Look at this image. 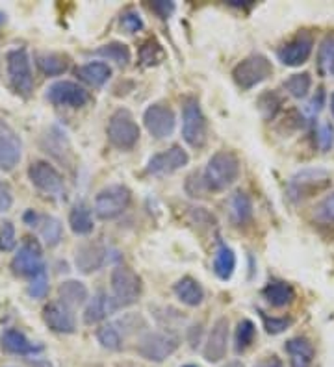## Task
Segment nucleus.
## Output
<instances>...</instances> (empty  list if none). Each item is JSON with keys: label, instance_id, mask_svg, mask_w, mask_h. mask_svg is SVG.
Returning a JSON list of instances; mask_svg holds the SVG:
<instances>
[{"label": "nucleus", "instance_id": "obj_1", "mask_svg": "<svg viewBox=\"0 0 334 367\" xmlns=\"http://www.w3.org/2000/svg\"><path fill=\"white\" fill-rule=\"evenodd\" d=\"M239 178V160L232 150H217L206 163L203 180L210 193L230 187Z\"/></svg>", "mask_w": 334, "mask_h": 367}, {"label": "nucleus", "instance_id": "obj_2", "mask_svg": "<svg viewBox=\"0 0 334 367\" xmlns=\"http://www.w3.org/2000/svg\"><path fill=\"white\" fill-rule=\"evenodd\" d=\"M106 136L112 147L119 150H132L139 141L141 130L126 108H119L110 115L108 126H106Z\"/></svg>", "mask_w": 334, "mask_h": 367}, {"label": "nucleus", "instance_id": "obj_3", "mask_svg": "<svg viewBox=\"0 0 334 367\" xmlns=\"http://www.w3.org/2000/svg\"><path fill=\"white\" fill-rule=\"evenodd\" d=\"M181 347V338L173 332H147L139 338L136 345V353L147 362L162 363L167 358L173 356Z\"/></svg>", "mask_w": 334, "mask_h": 367}, {"label": "nucleus", "instance_id": "obj_4", "mask_svg": "<svg viewBox=\"0 0 334 367\" xmlns=\"http://www.w3.org/2000/svg\"><path fill=\"white\" fill-rule=\"evenodd\" d=\"M112 297L117 308L136 305L144 291V280L126 265H117L112 271Z\"/></svg>", "mask_w": 334, "mask_h": 367}, {"label": "nucleus", "instance_id": "obj_5", "mask_svg": "<svg viewBox=\"0 0 334 367\" xmlns=\"http://www.w3.org/2000/svg\"><path fill=\"white\" fill-rule=\"evenodd\" d=\"M6 67H8V78L15 93L24 99H28L33 91V72L26 48H14L6 54Z\"/></svg>", "mask_w": 334, "mask_h": 367}, {"label": "nucleus", "instance_id": "obj_6", "mask_svg": "<svg viewBox=\"0 0 334 367\" xmlns=\"http://www.w3.org/2000/svg\"><path fill=\"white\" fill-rule=\"evenodd\" d=\"M182 138L191 148H203L208 141V123L199 100L188 99L182 108Z\"/></svg>", "mask_w": 334, "mask_h": 367}, {"label": "nucleus", "instance_id": "obj_7", "mask_svg": "<svg viewBox=\"0 0 334 367\" xmlns=\"http://www.w3.org/2000/svg\"><path fill=\"white\" fill-rule=\"evenodd\" d=\"M130 200H132V191L123 184H114V186L104 187L97 193L93 210H95L99 219L110 221L126 212Z\"/></svg>", "mask_w": 334, "mask_h": 367}, {"label": "nucleus", "instance_id": "obj_8", "mask_svg": "<svg viewBox=\"0 0 334 367\" xmlns=\"http://www.w3.org/2000/svg\"><path fill=\"white\" fill-rule=\"evenodd\" d=\"M273 75V65L264 54H251L232 69V78L242 91L253 89Z\"/></svg>", "mask_w": 334, "mask_h": 367}, {"label": "nucleus", "instance_id": "obj_9", "mask_svg": "<svg viewBox=\"0 0 334 367\" xmlns=\"http://www.w3.org/2000/svg\"><path fill=\"white\" fill-rule=\"evenodd\" d=\"M11 271L17 277L33 278L45 271L43 248L36 238H24L15 256L11 258Z\"/></svg>", "mask_w": 334, "mask_h": 367}, {"label": "nucleus", "instance_id": "obj_10", "mask_svg": "<svg viewBox=\"0 0 334 367\" xmlns=\"http://www.w3.org/2000/svg\"><path fill=\"white\" fill-rule=\"evenodd\" d=\"M28 178L36 190L48 197H60L65 191V180H63L62 172L45 160H36L30 163Z\"/></svg>", "mask_w": 334, "mask_h": 367}, {"label": "nucleus", "instance_id": "obj_11", "mask_svg": "<svg viewBox=\"0 0 334 367\" xmlns=\"http://www.w3.org/2000/svg\"><path fill=\"white\" fill-rule=\"evenodd\" d=\"M144 124L147 132L153 136L154 139H166L173 136L175 126H177V115L173 111L169 104L163 102H154L145 110L144 114Z\"/></svg>", "mask_w": 334, "mask_h": 367}, {"label": "nucleus", "instance_id": "obj_12", "mask_svg": "<svg viewBox=\"0 0 334 367\" xmlns=\"http://www.w3.org/2000/svg\"><path fill=\"white\" fill-rule=\"evenodd\" d=\"M330 184L329 172L323 169H305L297 172L296 177L290 180L288 186V195L291 200H301L306 197H312L318 191L325 190Z\"/></svg>", "mask_w": 334, "mask_h": 367}, {"label": "nucleus", "instance_id": "obj_13", "mask_svg": "<svg viewBox=\"0 0 334 367\" xmlns=\"http://www.w3.org/2000/svg\"><path fill=\"white\" fill-rule=\"evenodd\" d=\"M23 158V139L8 121L0 119V171L10 172Z\"/></svg>", "mask_w": 334, "mask_h": 367}, {"label": "nucleus", "instance_id": "obj_14", "mask_svg": "<svg viewBox=\"0 0 334 367\" xmlns=\"http://www.w3.org/2000/svg\"><path fill=\"white\" fill-rule=\"evenodd\" d=\"M47 99L54 106H63V108H82L90 102V91L82 87L80 84L71 80H58L53 86H48Z\"/></svg>", "mask_w": 334, "mask_h": 367}, {"label": "nucleus", "instance_id": "obj_15", "mask_svg": "<svg viewBox=\"0 0 334 367\" xmlns=\"http://www.w3.org/2000/svg\"><path fill=\"white\" fill-rule=\"evenodd\" d=\"M190 163V154L181 147V145H173L167 150L154 154L147 163V172L153 177H166L173 172L181 171L182 167Z\"/></svg>", "mask_w": 334, "mask_h": 367}, {"label": "nucleus", "instance_id": "obj_16", "mask_svg": "<svg viewBox=\"0 0 334 367\" xmlns=\"http://www.w3.org/2000/svg\"><path fill=\"white\" fill-rule=\"evenodd\" d=\"M227 349H229V319L227 317H217L212 324L208 338L205 341L203 349V358L206 362L217 363L227 356Z\"/></svg>", "mask_w": 334, "mask_h": 367}, {"label": "nucleus", "instance_id": "obj_17", "mask_svg": "<svg viewBox=\"0 0 334 367\" xmlns=\"http://www.w3.org/2000/svg\"><path fill=\"white\" fill-rule=\"evenodd\" d=\"M312 50H314V39L311 33H299L297 38L279 48L277 57L282 65L299 67L308 62Z\"/></svg>", "mask_w": 334, "mask_h": 367}, {"label": "nucleus", "instance_id": "obj_18", "mask_svg": "<svg viewBox=\"0 0 334 367\" xmlns=\"http://www.w3.org/2000/svg\"><path fill=\"white\" fill-rule=\"evenodd\" d=\"M108 260V248L100 241H86L77 247L75 253V265L84 275H91V273L102 269Z\"/></svg>", "mask_w": 334, "mask_h": 367}, {"label": "nucleus", "instance_id": "obj_19", "mask_svg": "<svg viewBox=\"0 0 334 367\" xmlns=\"http://www.w3.org/2000/svg\"><path fill=\"white\" fill-rule=\"evenodd\" d=\"M43 321L48 329L56 334H75L77 332V317L72 308L65 306L60 300L48 302L43 308Z\"/></svg>", "mask_w": 334, "mask_h": 367}, {"label": "nucleus", "instance_id": "obj_20", "mask_svg": "<svg viewBox=\"0 0 334 367\" xmlns=\"http://www.w3.org/2000/svg\"><path fill=\"white\" fill-rule=\"evenodd\" d=\"M117 310L114 297H110L106 291H97L95 295L87 300L86 310H84V323L93 327V324L104 321L108 315Z\"/></svg>", "mask_w": 334, "mask_h": 367}, {"label": "nucleus", "instance_id": "obj_21", "mask_svg": "<svg viewBox=\"0 0 334 367\" xmlns=\"http://www.w3.org/2000/svg\"><path fill=\"white\" fill-rule=\"evenodd\" d=\"M0 344H2V349H4V351H8V353L11 354H21V356L38 354L43 351L41 345L30 341V339L17 329L4 330L2 336H0Z\"/></svg>", "mask_w": 334, "mask_h": 367}, {"label": "nucleus", "instance_id": "obj_22", "mask_svg": "<svg viewBox=\"0 0 334 367\" xmlns=\"http://www.w3.org/2000/svg\"><path fill=\"white\" fill-rule=\"evenodd\" d=\"M284 349L290 354L291 367H312V363H314L316 351L314 345L311 344V339L297 336V338L288 339Z\"/></svg>", "mask_w": 334, "mask_h": 367}, {"label": "nucleus", "instance_id": "obj_23", "mask_svg": "<svg viewBox=\"0 0 334 367\" xmlns=\"http://www.w3.org/2000/svg\"><path fill=\"white\" fill-rule=\"evenodd\" d=\"M173 291H175V295L182 305L190 306V308H195L205 300V290L200 286V282L193 277H182L173 286Z\"/></svg>", "mask_w": 334, "mask_h": 367}, {"label": "nucleus", "instance_id": "obj_24", "mask_svg": "<svg viewBox=\"0 0 334 367\" xmlns=\"http://www.w3.org/2000/svg\"><path fill=\"white\" fill-rule=\"evenodd\" d=\"M262 297L266 299L267 305L273 306V308H284V306L293 302V299H296V290H293V286L288 284V282L273 280L262 290Z\"/></svg>", "mask_w": 334, "mask_h": 367}, {"label": "nucleus", "instance_id": "obj_25", "mask_svg": "<svg viewBox=\"0 0 334 367\" xmlns=\"http://www.w3.org/2000/svg\"><path fill=\"white\" fill-rule=\"evenodd\" d=\"M229 214L230 221L236 226H244L253 219V200L245 191H236L229 200Z\"/></svg>", "mask_w": 334, "mask_h": 367}, {"label": "nucleus", "instance_id": "obj_26", "mask_svg": "<svg viewBox=\"0 0 334 367\" xmlns=\"http://www.w3.org/2000/svg\"><path fill=\"white\" fill-rule=\"evenodd\" d=\"M77 77L91 87H102L112 78V67L106 62H90L77 69Z\"/></svg>", "mask_w": 334, "mask_h": 367}, {"label": "nucleus", "instance_id": "obj_27", "mask_svg": "<svg viewBox=\"0 0 334 367\" xmlns=\"http://www.w3.org/2000/svg\"><path fill=\"white\" fill-rule=\"evenodd\" d=\"M87 297H90V291H87L86 284L80 280H65L58 287V299L69 308L82 306L87 302Z\"/></svg>", "mask_w": 334, "mask_h": 367}, {"label": "nucleus", "instance_id": "obj_28", "mask_svg": "<svg viewBox=\"0 0 334 367\" xmlns=\"http://www.w3.org/2000/svg\"><path fill=\"white\" fill-rule=\"evenodd\" d=\"M36 63L45 77H60L69 69V57L60 53H39Z\"/></svg>", "mask_w": 334, "mask_h": 367}, {"label": "nucleus", "instance_id": "obj_29", "mask_svg": "<svg viewBox=\"0 0 334 367\" xmlns=\"http://www.w3.org/2000/svg\"><path fill=\"white\" fill-rule=\"evenodd\" d=\"M45 153H50L56 160L60 162H67V156H71V145H69V139H67V133L62 132L60 128H50L48 133L45 136L43 141Z\"/></svg>", "mask_w": 334, "mask_h": 367}, {"label": "nucleus", "instance_id": "obj_30", "mask_svg": "<svg viewBox=\"0 0 334 367\" xmlns=\"http://www.w3.org/2000/svg\"><path fill=\"white\" fill-rule=\"evenodd\" d=\"M69 226L77 236H87L93 232L95 224H93V217H91V210L84 202H78L69 212Z\"/></svg>", "mask_w": 334, "mask_h": 367}, {"label": "nucleus", "instance_id": "obj_31", "mask_svg": "<svg viewBox=\"0 0 334 367\" xmlns=\"http://www.w3.org/2000/svg\"><path fill=\"white\" fill-rule=\"evenodd\" d=\"M236 269V254L230 247L221 245L214 256V273L220 280H230Z\"/></svg>", "mask_w": 334, "mask_h": 367}, {"label": "nucleus", "instance_id": "obj_32", "mask_svg": "<svg viewBox=\"0 0 334 367\" xmlns=\"http://www.w3.org/2000/svg\"><path fill=\"white\" fill-rule=\"evenodd\" d=\"M38 229L39 234H41V238L45 239L47 247H56L62 241L63 226L60 223V219H56L53 215H41Z\"/></svg>", "mask_w": 334, "mask_h": 367}, {"label": "nucleus", "instance_id": "obj_33", "mask_svg": "<svg viewBox=\"0 0 334 367\" xmlns=\"http://www.w3.org/2000/svg\"><path fill=\"white\" fill-rule=\"evenodd\" d=\"M97 339H99L100 347L112 351V353H117L123 349V334L115 323L102 324L100 329H97Z\"/></svg>", "mask_w": 334, "mask_h": 367}, {"label": "nucleus", "instance_id": "obj_34", "mask_svg": "<svg viewBox=\"0 0 334 367\" xmlns=\"http://www.w3.org/2000/svg\"><path fill=\"white\" fill-rule=\"evenodd\" d=\"M95 54L106 57V60H110V62H115L117 65H121V67L129 65V62L132 60L130 47L129 45L121 43V41H112V43L102 45L100 48H97Z\"/></svg>", "mask_w": 334, "mask_h": 367}, {"label": "nucleus", "instance_id": "obj_35", "mask_svg": "<svg viewBox=\"0 0 334 367\" xmlns=\"http://www.w3.org/2000/svg\"><path fill=\"white\" fill-rule=\"evenodd\" d=\"M282 86L288 91V95H291L293 99H305V97L311 93L312 87L311 72H297V75H291Z\"/></svg>", "mask_w": 334, "mask_h": 367}, {"label": "nucleus", "instance_id": "obj_36", "mask_svg": "<svg viewBox=\"0 0 334 367\" xmlns=\"http://www.w3.org/2000/svg\"><path fill=\"white\" fill-rule=\"evenodd\" d=\"M254 336H257V324L251 319H242L236 327V336H234V349L236 353H244L247 351L254 341Z\"/></svg>", "mask_w": 334, "mask_h": 367}, {"label": "nucleus", "instance_id": "obj_37", "mask_svg": "<svg viewBox=\"0 0 334 367\" xmlns=\"http://www.w3.org/2000/svg\"><path fill=\"white\" fill-rule=\"evenodd\" d=\"M139 60L145 67H153L163 60V48L156 39H149L147 43L139 50Z\"/></svg>", "mask_w": 334, "mask_h": 367}, {"label": "nucleus", "instance_id": "obj_38", "mask_svg": "<svg viewBox=\"0 0 334 367\" xmlns=\"http://www.w3.org/2000/svg\"><path fill=\"white\" fill-rule=\"evenodd\" d=\"M333 60H334V35H327V38L321 41L320 50H318V65H320V71L323 72V75L329 71Z\"/></svg>", "mask_w": 334, "mask_h": 367}, {"label": "nucleus", "instance_id": "obj_39", "mask_svg": "<svg viewBox=\"0 0 334 367\" xmlns=\"http://www.w3.org/2000/svg\"><path fill=\"white\" fill-rule=\"evenodd\" d=\"M17 245V232L11 221L0 223V253H10Z\"/></svg>", "mask_w": 334, "mask_h": 367}, {"label": "nucleus", "instance_id": "obj_40", "mask_svg": "<svg viewBox=\"0 0 334 367\" xmlns=\"http://www.w3.org/2000/svg\"><path fill=\"white\" fill-rule=\"evenodd\" d=\"M262 315V321H264V329H266L267 334H271V336H277V334H282L284 330H288L293 323L291 317H269L266 315L264 312H260Z\"/></svg>", "mask_w": 334, "mask_h": 367}, {"label": "nucleus", "instance_id": "obj_41", "mask_svg": "<svg viewBox=\"0 0 334 367\" xmlns=\"http://www.w3.org/2000/svg\"><path fill=\"white\" fill-rule=\"evenodd\" d=\"M28 295L32 299H45L48 293V275L47 271L39 273L36 275L33 278H30V284H28Z\"/></svg>", "mask_w": 334, "mask_h": 367}, {"label": "nucleus", "instance_id": "obj_42", "mask_svg": "<svg viewBox=\"0 0 334 367\" xmlns=\"http://www.w3.org/2000/svg\"><path fill=\"white\" fill-rule=\"evenodd\" d=\"M186 191H188V195L193 197V199H203V197H206L208 193H210L208 187H206L205 180H203V175H199V172H193V175L188 177Z\"/></svg>", "mask_w": 334, "mask_h": 367}, {"label": "nucleus", "instance_id": "obj_43", "mask_svg": "<svg viewBox=\"0 0 334 367\" xmlns=\"http://www.w3.org/2000/svg\"><path fill=\"white\" fill-rule=\"evenodd\" d=\"M314 215L318 221H323V223H334V191L330 193V195L325 197L320 204L316 206Z\"/></svg>", "mask_w": 334, "mask_h": 367}, {"label": "nucleus", "instance_id": "obj_44", "mask_svg": "<svg viewBox=\"0 0 334 367\" xmlns=\"http://www.w3.org/2000/svg\"><path fill=\"white\" fill-rule=\"evenodd\" d=\"M144 19H141V15H139L138 11L129 10L121 15V28L126 33L139 32V30H144Z\"/></svg>", "mask_w": 334, "mask_h": 367}, {"label": "nucleus", "instance_id": "obj_45", "mask_svg": "<svg viewBox=\"0 0 334 367\" xmlns=\"http://www.w3.org/2000/svg\"><path fill=\"white\" fill-rule=\"evenodd\" d=\"M316 136H318V145H320L323 150H329L334 143V128L329 123H321L316 130Z\"/></svg>", "mask_w": 334, "mask_h": 367}, {"label": "nucleus", "instance_id": "obj_46", "mask_svg": "<svg viewBox=\"0 0 334 367\" xmlns=\"http://www.w3.org/2000/svg\"><path fill=\"white\" fill-rule=\"evenodd\" d=\"M11 206H14V191L4 180H0V214L10 212Z\"/></svg>", "mask_w": 334, "mask_h": 367}, {"label": "nucleus", "instance_id": "obj_47", "mask_svg": "<svg viewBox=\"0 0 334 367\" xmlns=\"http://www.w3.org/2000/svg\"><path fill=\"white\" fill-rule=\"evenodd\" d=\"M151 8H153L154 13L160 15L162 19H169V17L175 13V10H177L175 2H167V0H158V2H153Z\"/></svg>", "mask_w": 334, "mask_h": 367}, {"label": "nucleus", "instance_id": "obj_48", "mask_svg": "<svg viewBox=\"0 0 334 367\" xmlns=\"http://www.w3.org/2000/svg\"><path fill=\"white\" fill-rule=\"evenodd\" d=\"M325 104V91L323 87H320L318 89V93H316L314 99L311 100V104H308V110H311V114H320L321 108H323Z\"/></svg>", "mask_w": 334, "mask_h": 367}, {"label": "nucleus", "instance_id": "obj_49", "mask_svg": "<svg viewBox=\"0 0 334 367\" xmlns=\"http://www.w3.org/2000/svg\"><path fill=\"white\" fill-rule=\"evenodd\" d=\"M200 334H203V324L200 323L193 324V327H190V330H188V341H190V345L193 349H197V345L200 344Z\"/></svg>", "mask_w": 334, "mask_h": 367}, {"label": "nucleus", "instance_id": "obj_50", "mask_svg": "<svg viewBox=\"0 0 334 367\" xmlns=\"http://www.w3.org/2000/svg\"><path fill=\"white\" fill-rule=\"evenodd\" d=\"M254 367H284V363L281 362V358L267 356L264 358V360H260L258 363H254Z\"/></svg>", "mask_w": 334, "mask_h": 367}, {"label": "nucleus", "instance_id": "obj_51", "mask_svg": "<svg viewBox=\"0 0 334 367\" xmlns=\"http://www.w3.org/2000/svg\"><path fill=\"white\" fill-rule=\"evenodd\" d=\"M23 219H24V223L28 224V226H38V224H39V219H41V215H39L38 212L28 210V212H24Z\"/></svg>", "mask_w": 334, "mask_h": 367}, {"label": "nucleus", "instance_id": "obj_52", "mask_svg": "<svg viewBox=\"0 0 334 367\" xmlns=\"http://www.w3.org/2000/svg\"><path fill=\"white\" fill-rule=\"evenodd\" d=\"M4 23H6V13L4 11H0V26H2Z\"/></svg>", "mask_w": 334, "mask_h": 367}, {"label": "nucleus", "instance_id": "obj_53", "mask_svg": "<svg viewBox=\"0 0 334 367\" xmlns=\"http://www.w3.org/2000/svg\"><path fill=\"white\" fill-rule=\"evenodd\" d=\"M330 111H333V117H334V93L333 97H330Z\"/></svg>", "mask_w": 334, "mask_h": 367}, {"label": "nucleus", "instance_id": "obj_54", "mask_svg": "<svg viewBox=\"0 0 334 367\" xmlns=\"http://www.w3.org/2000/svg\"><path fill=\"white\" fill-rule=\"evenodd\" d=\"M329 72H330V75H334V60H333V63H330V67H329Z\"/></svg>", "mask_w": 334, "mask_h": 367}, {"label": "nucleus", "instance_id": "obj_55", "mask_svg": "<svg viewBox=\"0 0 334 367\" xmlns=\"http://www.w3.org/2000/svg\"><path fill=\"white\" fill-rule=\"evenodd\" d=\"M182 367H197V366H191V363H188V366H182Z\"/></svg>", "mask_w": 334, "mask_h": 367}]
</instances>
